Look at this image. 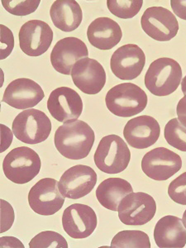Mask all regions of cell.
Returning a JSON list of instances; mask_svg holds the SVG:
<instances>
[{"label":"cell","instance_id":"15","mask_svg":"<svg viewBox=\"0 0 186 248\" xmlns=\"http://www.w3.org/2000/svg\"><path fill=\"white\" fill-rule=\"evenodd\" d=\"M49 113L61 123L77 120L83 111L81 97L77 91L69 87L54 90L47 100Z\"/></svg>","mask_w":186,"mask_h":248},{"label":"cell","instance_id":"31","mask_svg":"<svg viewBox=\"0 0 186 248\" xmlns=\"http://www.w3.org/2000/svg\"><path fill=\"white\" fill-rule=\"evenodd\" d=\"M10 31H9V29H7V28L4 27L3 25H1V35L3 36L4 38H5V43H8V45H4V44H3V45H2V46H1V50H2L1 60L5 59L6 57L10 55L12 50H13V47H14V45H15L13 35H12V36L10 35L11 37H9V40H8V42H7V38L9 37L8 34L9 35V32H10Z\"/></svg>","mask_w":186,"mask_h":248},{"label":"cell","instance_id":"11","mask_svg":"<svg viewBox=\"0 0 186 248\" xmlns=\"http://www.w3.org/2000/svg\"><path fill=\"white\" fill-rule=\"evenodd\" d=\"M146 64V56L139 46L127 44L118 48L110 60V68L117 78L132 80L141 75Z\"/></svg>","mask_w":186,"mask_h":248},{"label":"cell","instance_id":"23","mask_svg":"<svg viewBox=\"0 0 186 248\" xmlns=\"http://www.w3.org/2000/svg\"><path fill=\"white\" fill-rule=\"evenodd\" d=\"M133 192V187L126 180L122 178H108L98 186L96 197L105 209L115 212L118 211L122 200Z\"/></svg>","mask_w":186,"mask_h":248},{"label":"cell","instance_id":"28","mask_svg":"<svg viewBox=\"0 0 186 248\" xmlns=\"http://www.w3.org/2000/svg\"><path fill=\"white\" fill-rule=\"evenodd\" d=\"M1 3L6 11L9 12V14L16 16H27L37 10L40 1L3 0Z\"/></svg>","mask_w":186,"mask_h":248},{"label":"cell","instance_id":"24","mask_svg":"<svg viewBox=\"0 0 186 248\" xmlns=\"http://www.w3.org/2000/svg\"><path fill=\"white\" fill-rule=\"evenodd\" d=\"M111 248H150L149 237L139 230H124L116 234L111 242Z\"/></svg>","mask_w":186,"mask_h":248},{"label":"cell","instance_id":"26","mask_svg":"<svg viewBox=\"0 0 186 248\" xmlns=\"http://www.w3.org/2000/svg\"><path fill=\"white\" fill-rule=\"evenodd\" d=\"M165 139L167 143L181 152H186V127L178 119H173L167 123L165 131Z\"/></svg>","mask_w":186,"mask_h":248},{"label":"cell","instance_id":"27","mask_svg":"<svg viewBox=\"0 0 186 248\" xmlns=\"http://www.w3.org/2000/svg\"><path fill=\"white\" fill-rule=\"evenodd\" d=\"M31 248H67L68 243L62 235L53 231L42 232L29 243Z\"/></svg>","mask_w":186,"mask_h":248},{"label":"cell","instance_id":"12","mask_svg":"<svg viewBox=\"0 0 186 248\" xmlns=\"http://www.w3.org/2000/svg\"><path fill=\"white\" fill-rule=\"evenodd\" d=\"M96 183L97 174L93 168L85 165H77L64 172L58 187L64 197L78 200L89 195Z\"/></svg>","mask_w":186,"mask_h":248},{"label":"cell","instance_id":"35","mask_svg":"<svg viewBox=\"0 0 186 248\" xmlns=\"http://www.w3.org/2000/svg\"><path fill=\"white\" fill-rule=\"evenodd\" d=\"M182 222H183L184 226H185V228L186 229V210L184 213L183 217H182Z\"/></svg>","mask_w":186,"mask_h":248},{"label":"cell","instance_id":"10","mask_svg":"<svg viewBox=\"0 0 186 248\" xmlns=\"http://www.w3.org/2000/svg\"><path fill=\"white\" fill-rule=\"evenodd\" d=\"M141 29L158 42H168L177 35L179 23L175 15L163 7L146 9L141 18Z\"/></svg>","mask_w":186,"mask_h":248},{"label":"cell","instance_id":"34","mask_svg":"<svg viewBox=\"0 0 186 248\" xmlns=\"http://www.w3.org/2000/svg\"><path fill=\"white\" fill-rule=\"evenodd\" d=\"M181 90H182L184 94L186 95V76L181 82Z\"/></svg>","mask_w":186,"mask_h":248},{"label":"cell","instance_id":"5","mask_svg":"<svg viewBox=\"0 0 186 248\" xmlns=\"http://www.w3.org/2000/svg\"><path fill=\"white\" fill-rule=\"evenodd\" d=\"M96 167L107 174H119L127 169L131 153L127 143L118 135H108L99 141L93 155Z\"/></svg>","mask_w":186,"mask_h":248},{"label":"cell","instance_id":"17","mask_svg":"<svg viewBox=\"0 0 186 248\" xmlns=\"http://www.w3.org/2000/svg\"><path fill=\"white\" fill-rule=\"evenodd\" d=\"M74 84L83 93L96 94L105 87L106 73L98 61L84 58L77 62L71 71Z\"/></svg>","mask_w":186,"mask_h":248},{"label":"cell","instance_id":"2","mask_svg":"<svg viewBox=\"0 0 186 248\" xmlns=\"http://www.w3.org/2000/svg\"><path fill=\"white\" fill-rule=\"evenodd\" d=\"M108 109L120 118H130L142 112L147 105L145 91L132 83H123L108 91L105 97Z\"/></svg>","mask_w":186,"mask_h":248},{"label":"cell","instance_id":"14","mask_svg":"<svg viewBox=\"0 0 186 248\" xmlns=\"http://www.w3.org/2000/svg\"><path fill=\"white\" fill-rule=\"evenodd\" d=\"M95 212L90 206L74 203L64 210L62 226L65 232L74 239L90 237L97 227Z\"/></svg>","mask_w":186,"mask_h":248},{"label":"cell","instance_id":"22","mask_svg":"<svg viewBox=\"0 0 186 248\" xmlns=\"http://www.w3.org/2000/svg\"><path fill=\"white\" fill-rule=\"evenodd\" d=\"M54 25L61 31L71 32L81 24L83 14L79 3L75 0H57L50 9Z\"/></svg>","mask_w":186,"mask_h":248},{"label":"cell","instance_id":"7","mask_svg":"<svg viewBox=\"0 0 186 248\" xmlns=\"http://www.w3.org/2000/svg\"><path fill=\"white\" fill-rule=\"evenodd\" d=\"M59 181L52 178H44L37 181L29 194V203L31 209L37 215L50 216L61 210L65 197L60 192Z\"/></svg>","mask_w":186,"mask_h":248},{"label":"cell","instance_id":"20","mask_svg":"<svg viewBox=\"0 0 186 248\" xmlns=\"http://www.w3.org/2000/svg\"><path fill=\"white\" fill-rule=\"evenodd\" d=\"M87 37L93 46L107 51L120 43L123 32L119 23L109 17H99L89 26Z\"/></svg>","mask_w":186,"mask_h":248},{"label":"cell","instance_id":"9","mask_svg":"<svg viewBox=\"0 0 186 248\" xmlns=\"http://www.w3.org/2000/svg\"><path fill=\"white\" fill-rule=\"evenodd\" d=\"M182 167L180 155L166 147H157L145 154L141 169L145 175L155 181H167Z\"/></svg>","mask_w":186,"mask_h":248},{"label":"cell","instance_id":"8","mask_svg":"<svg viewBox=\"0 0 186 248\" xmlns=\"http://www.w3.org/2000/svg\"><path fill=\"white\" fill-rule=\"evenodd\" d=\"M118 212L119 219L125 225H144L155 216L156 203L147 193L133 192L122 200Z\"/></svg>","mask_w":186,"mask_h":248},{"label":"cell","instance_id":"3","mask_svg":"<svg viewBox=\"0 0 186 248\" xmlns=\"http://www.w3.org/2000/svg\"><path fill=\"white\" fill-rule=\"evenodd\" d=\"M182 78L181 65L175 60L161 57L150 65L145 85L155 96L170 95L177 90Z\"/></svg>","mask_w":186,"mask_h":248},{"label":"cell","instance_id":"25","mask_svg":"<svg viewBox=\"0 0 186 248\" xmlns=\"http://www.w3.org/2000/svg\"><path fill=\"white\" fill-rule=\"evenodd\" d=\"M142 0H108V9L112 15L123 19L135 17L141 10Z\"/></svg>","mask_w":186,"mask_h":248},{"label":"cell","instance_id":"13","mask_svg":"<svg viewBox=\"0 0 186 248\" xmlns=\"http://www.w3.org/2000/svg\"><path fill=\"white\" fill-rule=\"evenodd\" d=\"M53 36L49 24L41 20H31L20 29V48L29 57H40L51 46Z\"/></svg>","mask_w":186,"mask_h":248},{"label":"cell","instance_id":"29","mask_svg":"<svg viewBox=\"0 0 186 248\" xmlns=\"http://www.w3.org/2000/svg\"><path fill=\"white\" fill-rule=\"evenodd\" d=\"M168 195L175 203L186 205V171L170 182Z\"/></svg>","mask_w":186,"mask_h":248},{"label":"cell","instance_id":"21","mask_svg":"<svg viewBox=\"0 0 186 248\" xmlns=\"http://www.w3.org/2000/svg\"><path fill=\"white\" fill-rule=\"evenodd\" d=\"M154 240L158 248H185L186 229L182 220L172 215L161 217L155 224Z\"/></svg>","mask_w":186,"mask_h":248},{"label":"cell","instance_id":"18","mask_svg":"<svg viewBox=\"0 0 186 248\" xmlns=\"http://www.w3.org/2000/svg\"><path fill=\"white\" fill-rule=\"evenodd\" d=\"M89 57L87 46L77 37H65L57 42L51 53L54 69L63 75H71L75 64Z\"/></svg>","mask_w":186,"mask_h":248},{"label":"cell","instance_id":"6","mask_svg":"<svg viewBox=\"0 0 186 248\" xmlns=\"http://www.w3.org/2000/svg\"><path fill=\"white\" fill-rule=\"evenodd\" d=\"M51 132L50 119L43 111L35 108L21 112L13 122V133L23 143H41L49 138Z\"/></svg>","mask_w":186,"mask_h":248},{"label":"cell","instance_id":"32","mask_svg":"<svg viewBox=\"0 0 186 248\" xmlns=\"http://www.w3.org/2000/svg\"><path fill=\"white\" fill-rule=\"evenodd\" d=\"M170 5L176 16L186 20V0H171Z\"/></svg>","mask_w":186,"mask_h":248},{"label":"cell","instance_id":"4","mask_svg":"<svg viewBox=\"0 0 186 248\" xmlns=\"http://www.w3.org/2000/svg\"><path fill=\"white\" fill-rule=\"evenodd\" d=\"M41 167L42 161L39 155L28 147L12 150L3 161V170L6 177L17 185L32 181L39 174Z\"/></svg>","mask_w":186,"mask_h":248},{"label":"cell","instance_id":"1","mask_svg":"<svg viewBox=\"0 0 186 248\" xmlns=\"http://www.w3.org/2000/svg\"><path fill=\"white\" fill-rule=\"evenodd\" d=\"M95 141L91 126L81 120H73L60 126L54 137L57 151L64 157L80 160L87 157Z\"/></svg>","mask_w":186,"mask_h":248},{"label":"cell","instance_id":"30","mask_svg":"<svg viewBox=\"0 0 186 248\" xmlns=\"http://www.w3.org/2000/svg\"><path fill=\"white\" fill-rule=\"evenodd\" d=\"M1 203V232L9 230L13 225L15 221V212L13 210L12 206L7 201H0Z\"/></svg>","mask_w":186,"mask_h":248},{"label":"cell","instance_id":"33","mask_svg":"<svg viewBox=\"0 0 186 248\" xmlns=\"http://www.w3.org/2000/svg\"><path fill=\"white\" fill-rule=\"evenodd\" d=\"M176 113L179 121L186 127V95L184 96L178 103Z\"/></svg>","mask_w":186,"mask_h":248},{"label":"cell","instance_id":"16","mask_svg":"<svg viewBox=\"0 0 186 248\" xmlns=\"http://www.w3.org/2000/svg\"><path fill=\"white\" fill-rule=\"evenodd\" d=\"M44 97V91L37 82L19 78L7 86L2 101L17 109L26 110L35 107Z\"/></svg>","mask_w":186,"mask_h":248},{"label":"cell","instance_id":"19","mask_svg":"<svg viewBox=\"0 0 186 248\" xmlns=\"http://www.w3.org/2000/svg\"><path fill=\"white\" fill-rule=\"evenodd\" d=\"M161 135V127L156 119L141 115L130 119L125 125L124 136L127 144L137 149H146L157 141Z\"/></svg>","mask_w":186,"mask_h":248}]
</instances>
